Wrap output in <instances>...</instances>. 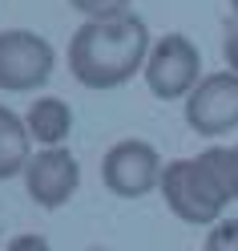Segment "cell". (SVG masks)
<instances>
[{"label":"cell","mask_w":238,"mask_h":251,"mask_svg":"<svg viewBox=\"0 0 238 251\" xmlns=\"http://www.w3.org/2000/svg\"><path fill=\"white\" fill-rule=\"evenodd\" d=\"M24 195L41 211H61L81 186V162L73 158L69 146H41L24 166Z\"/></svg>","instance_id":"obj_6"},{"label":"cell","mask_w":238,"mask_h":251,"mask_svg":"<svg viewBox=\"0 0 238 251\" xmlns=\"http://www.w3.org/2000/svg\"><path fill=\"white\" fill-rule=\"evenodd\" d=\"M162 170H166L162 154L146 138H121L101 158V182L117 199H146L150 191L162 186Z\"/></svg>","instance_id":"obj_5"},{"label":"cell","mask_w":238,"mask_h":251,"mask_svg":"<svg viewBox=\"0 0 238 251\" xmlns=\"http://www.w3.org/2000/svg\"><path fill=\"white\" fill-rule=\"evenodd\" d=\"M153 49L150 28L141 17L125 12V17H109V21H85L69 41V73L81 81L85 89H121L146 69V57Z\"/></svg>","instance_id":"obj_1"},{"label":"cell","mask_w":238,"mask_h":251,"mask_svg":"<svg viewBox=\"0 0 238 251\" xmlns=\"http://www.w3.org/2000/svg\"><path fill=\"white\" fill-rule=\"evenodd\" d=\"M24 126L37 146H65L73 134V105L65 98H49L44 93V98H37L24 109Z\"/></svg>","instance_id":"obj_8"},{"label":"cell","mask_w":238,"mask_h":251,"mask_svg":"<svg viewBox=\"0 0 238 251\" xmlns=\"http://www.w3.org/2000/svg\"><path fill=\"white\" fill-rule=\"evenodd\" d=\"M4 251H53V247H49V239H44V235L24 231V235H12Z\"/></svg>","instance_id":"obj_12"},{"label":"cell","mask_w":238,"mask_h":251,"mask_svg":"<svg viewBox=\"0 0 238 251\" xmlns=\"http://www.w3.org/2000/svg\"><path fill=\"white\" fill-rule=\"evenodd\" d=\"M230 12H234V17H238V0H230Z\"/></svg>","instance_id":"obj_15"},{"label":"cell","mask_w":238,"mask_h":251,"mask_svg":"<svg viewBox=\"0 0 238 251\" xmlns=\"http://www.w3.org/2000/svg\"><path fill=\"white\" fill-rule=\"evenodd\" d=\"M57 69V49L33 28H0V93L44 89Z\"/></svg>","instance_id":"obj_4"},{"label":"cell","mask_w":238,"mask_h":251,"mask_svg":"<svg viewBox=\"0 0 238 251\" xmlns=\"http://www.w3.org/2000/svg\"><path fill=\"white\" fill-rule=\"evenodd\" d=\"M146 85L157 101H186L194 85L202 81V53L186 33H166L153 41V49L146 57Z\"/></svg>","instance_id":"obj_3"},{"label":"cell","mask_w":238,"mask_h":251,"mask_svg":"<svg viewBox=\"0 0 238 251\" xmlns=\"http://www.w3.org/2000/svg\"><path fill=\"white\" fill-rule=\"evenodd\" d=\"M230 178H234V199H238V146H230Z\"/></svg>","instance_id":"obj_14"},{"label":"cell","mask_w":238,"mask_h":251,"mask_svg":"<svg viewBox=\"0 0 238 251\" xmlns=\"http://www.w3.org/2000/svg\"><path fill=\"white\" fill-rule=\"evenodd\" d=\"M186 126L202 138H222L238 126V73H206L186 98Z\"/></svg>","instance_id":"obj_7"},{"label":"cell","mask_w":238,"mask_h":251,"mask_svg":"<svg viewBox=\"0 0 238 251\" xmlns=\"http://www.w3.org/2000/svg\"><path fill=\"white\" fill-rule=\"evenodd\" d=\"M162 199L166 207L190 227H214L234 202L230 178V146H210L194 158H173L162 170Z\"/></svg>","instance_id":"obj_2"},{"label":"cell","mask_w":238,"mask_h":251,"mask_svg":"<svg viewBox=\"0 0 238 251\" xmlns=\"http://www.w3.org/2000/svg\"><path fill=\"white\" fill-rule=\"evenodd\" d=\"M222 57H226V69L238 73V17L226 25V37H222Z\"/></svg>","instance_id":"obj_13"},{"label":"cell","mask_w":238,"mask_h":251,"mask_svg":"<svg viewBox=\"0 0 238 251\" xmlns=\"http://www.w3.org/2000/svg\"><path fill=\"white\" fill-rule=\"evenodd\" d=\"M85 21H109V17H125L133 0H69Z\"/></svg>","instance_id":"obj_10"},{"label":"cell","mask_w":238,"mask_h":251,"mask_svg":"<svg viewBox=\"0 0 238 251\" xmlns=\"http://www.w3.org/2000/svg\"><path fill=\"white\" fill-rule=\"evenodd\" d=\"M28 158H33V134H28L24 118L0 105V182L24 175Z\"/></svg>","instance_id":"obj_9"},{"label":"cell","mask_w":238,"mask_h":251,"mask_svg":"<svg viewBox=\"0 0 238 251\" xmlns=\"http://www.w3.org/2000/svg\"><path fill=\"white\" fill-rule=\"evenodd\" d=\"M202 251H238V219H218V223L206 231Z\"/></svg>","instance_id":"obj_11"},{"label":"cell","mask_w":238,"mask_h":251,"mask_svg":"<svg viewBox=\"0 0 238 251\" xmlns=\"http://www.w3.org/2000/svg\"><path fill=\"white\" fill-rule=\"evenodd\" d=\"M89 251H105V247H89Z\"/></svg>","instance_id":"obj_16"}]
</instances>
